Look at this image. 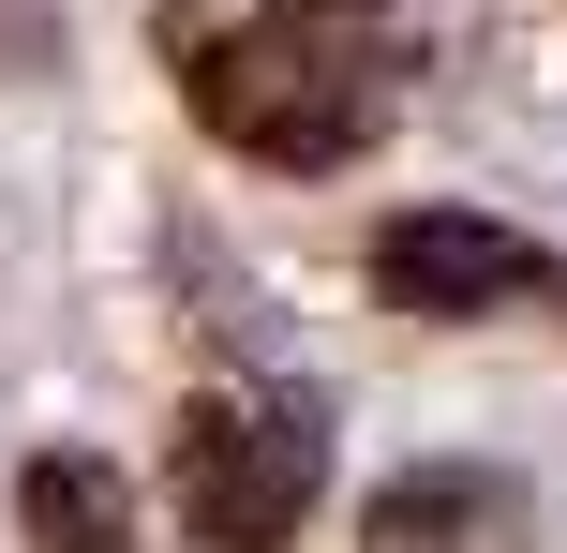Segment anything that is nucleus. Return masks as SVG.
Returning <instances> with one entry per match:
<instances>
[{"label":"nucleus","mask_w":567,"mask_h":553,"mask_svg":"<svg viewBox=\"0 0 567 553\" xmlns=\"http://www.w3.org/2000/svg\"><path fill=\"white\" fill-rule=\"evenodd\" d=\"M179 105L269 180H329L403 120V45L343 0H255L179 30Z\"/></svg>","instance_id":"1"},{"label":"nucleus","mask_w":567,"mask_h":553,"mask_svg":"<svg viewBox=\"0 0 567 553\" xmlns=\"http://www.w3.org/2000/svg\"><path fill=\"white\" fill-rule=\"evenodd\" d=\"M165 494L195 553H284L329 494V449H313L299 404H239V389H195L165 419Z\"/></svg>","instance_id":"2"},{"label":"nucleus","mask_w":567,"mask_h":553,"mask_svg":"<svg viewBox=\"0 0 567 553\" xmlns=\"http://www.w3.org/2000/svg\"><path fill=\"white\" fill-rule=\"evenodd\" d=\"M359 269H373L389 315H433V329H478L508 299H538V239L493 225V209H389Z\"/></svg>","instance_id":"3"},{"label":"nucleus","mask_w":567,"mask_h":553,"mask_svg":"<svg viewBox=\"0 0 567 553\" xmlns=\"http://www.w3.org/2000/svg\"><path fill=\"white\" fill-rule=\"evenodd\" d=\"M16 539L30 553H135V494L90 449H30L16 464Z\"/></svg>","instance_id":"4"},{"label":"nucleus","mask_w":567,"mask_h":553,"mask_svg":"<svg viewBox=\"0 0 567 553\" xmlns=\"http://www.w3.org/2000/svg\"><path fill=\"white\" fill-rule=\"evenodd\" d=\"M359 553H508V494L463 464H419L359 509Z\"/></svg>","instance_id":"5"},{"label":"nucleus","mask_w":567,"mask_h":553,"mask_svg":"<svg viewBox=\"0 0 567 553\" xmlns=\"http://www.w3.org/2000/svg\"><path fill=\"white\" fill-rule=\"evenodd\" d=\"M60 60V0H0V90Z\"/></svg>","instance_id":"6"}]
</instances>
